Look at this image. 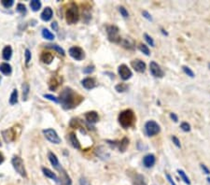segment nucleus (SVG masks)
<instances>
[{
    "label": "nucleus",
    "mask_w": 210,
    "mask_h": 185,
    "mask_svg": "<svg viewBox=\"0 0 210 185\" xmlns=\"http://www.w3.org/2000/svg\"><path fill=\"white\" fill-rule=\"evenodd\" d=\"M83 100V97L80 94L74 91L69 87H65L61 92L59 96V103L65 109H72L78 107Z\"/></svg>",
    "instance_id": "nucleus-1"
},
{
    "label": "nucleus",
    "mask_w": 210,
    "mask_h": 185,
    "mask_svg": "<svg viewBox=\"0 0 210 185\" xmlns=\"http://www.w3.org/2000/svg\"><path fill=\"white\" fill-rule=\"evenodd\" d=\"M48 158L50 160L51 166H52L59 172L60 185H72V180H71V178L69 177V175L67 174L65 169L61 166L60 163H59L57 156L55 155L53 152H50L48 153Z\"/></svg>",
    "instance_id": "nucleus-2"
},
{
    "label": "nucleus",
    "mask_w": 210,
    "mask_h": 185,
    "mask_svg": "<svg viewBox=\"0 0 210 185\" xmlns=\"http://www.w3.org/2000/svg\"><path fill=\"white\" fill-rule=\"evenodd\" d=\"M134 122H136V115L132 109H125L119 115V123L124 129H128L133 126Z\"/></svg>",
    "instance_id": "nucleus-3"
},
{
    "label": "nucleus",
    "mask_w": 210,
    "mask_h": 185,
    "mask_svg": "<svg viewBox=\"0 0 210 185\" xmlns=\"http://www.w3.org/2000/svg\"><path fill=\"white\" fill-rule=\"evenodd\" d=\"M80 19V13H78V6L74 2L70 3L65 10V20L68 25H74L78 23Z\"/></svg>",
    "instance_id": "nucleus-4"
},
{
    "label": "nucleus",
    "mask_w": 210,
    "mask_h": 185,
    "mask_svg": "<svg viewBox=\"0 0 210 185\" xmlns=\"http://www.w3.org/2000/svg\"><path fill=\"white\" fill-rule=\"evenodd\" d=\"M11 164H12L15 171H16L20 176L22 177V178H26L27 173H26L25 167V164H23L21 157L13 156L12 160H11Z\"/></svg>",
    "instance_id": "nucleus-5"
},
{
    "label": "nucleus",
    "mask_w": 210,
    "mask_h": 185,
    "mask_svg": "<svg viewBox=\"0 0 210 185\" xmlns=\"http://www.w3.org/2000/svg\"><path fill=\"white\" fill-rule=\"evenodd\" d=\"M120 29L116 25H108L106 26V34L109 41L113 43H121V38L120 36Z\"/></svg>",
    "instance_id": "nucleus-6"
},
{
    "label": "nucleus",
    "mask_w": 210,
    "mask_h": 185,
    "mask_svg": "<svg viewBox=\"0 0 210 185\" xmlns=\"http://www.w3.org/2000/svg\"><path fill=\"white\" fill-rule=\"evenodd\" d=\"M161 131L160 125L155 121H149L145 124V133L148 137H154Z\"/></svg>",
    "instance_id": "nucleus-7"
},
{
    "label": "nucleus",
    "mask_w": 210,
    "mask_h": 185,
    "mask_svg": "<svg viewBox=\"0 0 210 185\" xmlns=\"http://www.w3.org/2000/svg\"><path fill=\"white\" fill-rule=\"evenodd\" d=\"M43 134L47 139H48L50 142L53 143V144H60L61 143V139L60 137L58 136L57 132L55 131L52 128H48L43 130Z\"/></svg>",
    "instance_id": "nucleus-8"
},
{
    "label": "nucleus",
    "mask_w": 210,
    "mask_h": 185,
    "mask_svg": "<svg viewBox=\"0 0 210 185\" xmlns=\"http://www.w3.org/2000/svg\"><path fill=\"white\" fill-rule=\"evenodd\" d=\"M69 54L71 57L77 61H81L85 56L84 51H83L80 47H78V46L71 47L69 49Z\"/></svg>",
    "instance_id": "nucleus-9"
},
{
    "label": "nucleus",
    "mask_w": 210,
    "mask_h": 185,
    "mask_svg": "<svg viewBox=\"0 0 210 185\" xmlns=\"http://www.w3.org/2000/svg\"><path fill=\"white\" fill-rule=\"evenodd\" d=\"M118 73L120 75V77L122 81H128L129 79H131L133 76V72L131 71V69L124 64L121 65L118 68Z\"/></svg>",
    "instance_id": "nucleus-10"
},
{
    "label": "nucleus",
    "mask_w": 210,
    "mask_h": 185,
    "mask_svg": "<svg viewBox=\"0 0 210 185\" xmlns=\"http://www.w3.org/2000/svg\"><path fill=\"white\" fill-rule=\"evenodd\" d=\"M149 71L151 73V75L155 78H162L164 76V70L162 69V68L157 64L156 62H150L149 64Z\"/></svg>",
    "instance_id": "nucleus-11"
},
{
    "label": "nucleus",
    "mask_w": 210,
    "mask_h": 185,
    "mask_svg": "<svg viewBox=\"0 0 210 185\" xmlns=\"http://www.w3.org/2000/svg\"><path fill=\"white\" fill-rule=\"evenodd\" d=\"M108 144L112 145L113 147H118V149L120 150V152H123L126 151V149H127L128 145H129V139L127 137H123V139H122L121 141H119V142H117V141H110V140H108Z\"/></svg>",
    "instance_id": "nucleus-12"
},
{
    "label": "nucleus",
    "mask_w": 210,
    "mask_h": 185,
    "mask_svg": "<svg viewBox=\"0 0 210 185\" xmlns=\"http://www.w3.org/2000/svg\"><path fill=\"white\" fill-rule=\"evenodd\" d=\"M2 135H3L4 140H5L6 142H7V143L14 141L15 139H16V137H17L16 131H15V129L13 127L7 129V130H5V131H3Z\"/></svg>",
    "instance_id": "nucleus-13"
},
{
    "label": "nucleus",
    "mask_w": 210,
    "mask_h": 185,
    "mask_svg": "<svg viewBox=\"0 0 210 185\" xmlns=\"http://www.w3.org/2000/svg\"><path fill=\"white\" fill-rule=\"evenodd\" d=\"M131 66L138 73H144L147 68L145 62L139 60V59H136V60H134L131 62Z\"/></svg>",
    "instance_id": "nucleus-14"
},
{
    "label": "nucleus",
    "mask_w": 210,
    "mask_h": 185,
    "mask_svg": "<svg viewBox=\"0 0 210 185\" xmlns=\"http://www.w3.org/2000/svg\"><path fill=\"white\" fill-rule=\"evenodd\" d=\"M155 163H156V158L152 153H149V154H147L143 158V165L147 168L152 167L155 165Z\"/></svg>",
    "instance_id": "nucleus-15"
},
{
    "label": "nucleus",
    "mask_w": 210,
    "mask_h": 185,
    "mask_svg": "<svg viewBox=\"0 0 210 185\" xmlns=\"http://www.w3.org/2000/svg\"><path fill=\"white\" fill-rule=\"evenodd\" d=\"M85 119L91 124H96L99 121V116L96 111H89L85 114Z\"/></svg>",
    "instance_id": "nucleus-16"
},
{
    "label": "nucleus",
    "mask_w": 210,
    "mask_h": 185,
    "mask_svg": "<svg viewBox=\"0 0 210 185\" xmlns=\"http://www.w3.org/2000/svg\"><path fill=\"white\" fill-rule=\"evenodd\" d=\"M42 172H43V174H44V176H46L47 178H49L50 180H54V182H56L57 184L60 185V180H59V177L56 174H55V173H53L51 170H50L49 168L42 167Z\"/></svg>",
    "instance_id": "nucleus-17"
},
{
    "label": "nucleus",
    "mask_w": 210,
    "mask_h": 185,
    "mask_svg": "<svg viewBox=\"0 0 210 185\" xmlns=\"http://www.w3.org/2000/svg\"><path fill=\"white\" fill-rule=\"evenodd\" d=\"M81 84L85 89L91 90V89H93L96 86V81L93 78H86L81 81Z\"/></svg>",
    "instance_id": "nucleus-18"
},
{
    "label": "nucleus",
    "mask_w": 210,
    "mask_h": 185,
    "mask_svg": "<svg viewBox=\"0 0 210 185\" xmlns=\"http://www.w3.org/2000/svg\"><path fill=\"white\" fill-rule=\"evenodd\" d=\"M54 56L51 53L49 52H43L40 55V60L42 63H44L46 65H50L51 62L53 61Z\"/></svg>",
    "instance_id": "nucleus-19"
},
{
    "label": "nucleus",
    "mask_w": 210,
    "mask_h": 185,
    "mask_svg": "<svg viewBox=\"0 0 210 185\" xmlns=\"http://www.w3.org/2000/svg\"><path fill=\"white\" fill-rule=\"evenodd\" d=\"M52 15H53L52 10H51L50 7H47V8H45V9H44V10L42 11L40 17H41V19L43 20V21L48 22V21H50L51 18H52Z\"/></svg>",
    "instance_id": "nucleus-20"
},
{
    "label": "nucleus",
    "mask_w": 210,
    "mask_h": 185,
    "mask_svg": "<svg viewBox=\"0 0 210 185\" xmlns=\"http://www.w3.org/2000/svg\"><path fill=\"white\" fill-rule=\"evenodd\" d=\"M120 44L123 47V48L127 49V50H134V43L132 39L130 38H125V39H121V41Z\"/></svg>",
    "instance_id": "nucleus-21"
},
{
    "label": "nucleus",
    "mask_w": 210,
    "mask_h": 185,
    "mask_svg": "<svg viewBox=\"0 0 210 185\" xmlns=\"http://www.w3.org/2000/svg\"><path fill=\"white\" fill-rule=\"evenodd\" d=\"M11 55H12V48L10 46H6L3 49V52H2V56L4 58V60L9 61L11 58Z\"/></svg>",
    "instance_id": "nucleus-22"
},
{
    "label": "nucleus",
    "mask_w": 210,
    "mask_h": 185,
    "mask_svg": "<svg viewBox=\"0 0 210 185\" xmlns=\"http://www.w3.org/2000/svg\"><path fill=\"white\" fill-rule=\"evenodd\" d=\"M69 140H70V142L74 148H76L78 150H80V143L78 137H76V135H75L74 133H71L69 135Z\"/></svg>",
    "instance_id": "nucleus-23"
},
{
    "label": "nucleus",
    "mask_w": 210,
    "mask_h": 185,
    "mask_svg": "<svg viewBox=\"0 0 210 185\" xmlns=\"http://www.w3.org/2000/svg\"><path fill=\"white\" fill-rule=\"evenodd\" d=\"M0 71H1L4 75H10L12 71V68H11V66L7 64V63H2L0 65Z\"/></svg>",
    "instance_id": "nucleus-24"
},
{
    "label": "nucleus",
    "mask_w": 210,
    "mask_h": 185,
    "mask_svg": "<svg viewBox=\"0 0 210 185\" xmlns=\"http://www.w3.org/2000/svg\"><path fill=\"white\" fill-rule=\"evenodd\" d=\"M45 47H46V48L52 49V50H54V51H56V52H57L59 54H61V55H63V56H65V54L64 49L61 48V46H58V45H56V44H47Z\"/></svg>",
    "instance_id": "nucleus-25"
},
{
    "label": "nucleus",
    "mask_w": 210,
    "mask_h": 185,
    "mask_svg": "<svg viewBox=\"0 0 210 185\" xmlns=\"http://www.w3.org/2000/svg\"><path fill=\"white\" fill-rule=\"evenodd\" d=\"M59 85H60V81L57 80L56 77H52V78L50 79V84H49L50 90H53V91H54V90L57 89V87H58Z\"/></svg>",
    "instance_id": "nucleus-26"
},
{
    "label": "nucleus",
    "mask_w": 210,
    "mask_h": 185,
    "mask_svg": "<svg viewBox=\"0 0 210 185\" xmlns=\"http://www.w3.org/2000/svg\"><path fill=\"white\" fill-rule=\"evenodd\" d=\"M134 185H147V183L145 182V178L139 174H136V178L134 180Z\"/></svg>",
    "instance_id": "nucleus-27"
},
{
    "label": "nucleus",
    "mask_w": 210,
    "mask_h": 185,
    "mask_svg": "<svg viewBox=\"0 0 210 185\" xmlns=\"http://www.w3.org/2000/svg\"><path fill=\"white\" fill-rule=\"evenodd\" d=\"M18 102V91L17 89H14L12 93L10 94V105H15Z\"/></svg>",
    "instance_id": "nucleus-28"
},
{
    "label": "nucleus",
    "mask_w": 210,
    "mask_h": 185,
    "mask_svg": "<svg viewBox=\"0 0 210 185\" xmlns=\"http://www.w3.org/2000/svg\"><path fill=\"white\" fill-rule=\"evenodd\" d=\"M177 173H178V175L180 176V178L181 180H183V182L186 183V184H188V185H191V180H190L189 179V177L186 175V173L182 170V169H178L177 170Z\"/></svg>",
    "instance_id": "nucleus-29"
},
{
    "label": "nucleus",
    "mask_w": 210,
    "mask_h": 185,
    "mask_svg": "<svg viewBox=\"0 0 210 185\" xmlns=\"http://www.w3.org/2000/svg\"><path fill=\"white\" fill-rule=\"evenodd\" d=\"M30 7L33 11H38L41 8V2L38 0H32L30 2Z\"/></svg>",
    "instance_id": "nucleus-30"
},
{
    "label": "nucleus",
    "mask_w": 210,
    "mask_h": 185,
    "mask_svg": "<svg viewBox=\"0 0 210 185\" xmlns=\"http://www.w3.org/2000/svg\"><path fill=\"white\" fill-rule=\"evenodd\" d=\"M42 37L46 39H48V40H53L54 38H55L54 35L48 29H43L42 30Z\"/></svg>",
    "instance_id": "nucleus-31"
},
{
    "label": "nucleus",
    "mask_w": 210,
    "mask_h": 185,
    "mask_svg": "<svg viewBox=\"0 0 210 185\" xmlns=\"http://www.w3.org/2000/svg\"><path fill=\"white\" fill-rule=\"evenodd\" d=\"M29 85L28 83H26V82H25V83L22 84V100H26L27 99V97H28V94H29Z\"/></svg>",
    "instance_id": "nucleus-32"
},
{
    "label": "nucleus",
    "mask_w": 210,
    "mask_h": 185,
    "mask_svg": "<svg viewBox=\"0 0 210 185\" xmlns=\"http://www.w3.org/2000/svg\"><path fill=\"white\" fill-rule=\"evenodd\" d=\"M128 85L125 84V83H119L115 86V90L118 92V93H124L128 90Z\"/></svg>",
    "instance_id": "nucleus-33"
},
{
    "label": "nucleus",
    "mask_w": 210,
    "mask_h": 185,
    "mask_svg": "<svg viewBox=\"0 0 210 185\" xmlns=\"http://www.w3.org/2000/svg\"><path fill=\"white\" fill-rule=\"evenodd\" d=\"M138 49H139V51L141 53H143L145 55H147V56H149L150 54L149 47L147 45H145V44H142V43H141V44H139V45H138Z\"/></svg>",
    "instance_id": "nucleus-34"
},
{
    "label": "nucleus",
    "mask_w": 210,
    "mask_h": 185,
    "mask_svg": "<svg viewBox=\"0 0 210 185\" xmlns=\"http://www.w3.org/2000/svg\"><path fill=\"white\" fill-rule=\"evenodd\" d=\"M182 70H183V72L187 75V76L191 77V78H194L195 77V75H194V72L192 70L189 68V66H182Z\"/></svg>",
    "instance_id": "nucleus-35"
},
{
    "label": "nucleus",
    "mask_w": 210,
    "mask_h": 185,
    "mask_svg": "<svg viewBox=\"0 0 210 185\" xmlns=\"http://www.w3.org/2000/svg\"><path fill=\"white\" fill-rule=\"evenodd\" d=\"M144 38H145V40L147 41V43L149 45V46H151V47H154L155 46V43H154V40H153V38L149 36V35L148 34H144Z\"/></svg>",
    "instance_id": "nucleus-36"
},
{
    "label": "nucleus",
    "mask_w": 210,
    "mask_h": 185,
    "mask_svg": "<svg viewBox=\"0 0 210 185\" xmlns=\"http://www.w3.org/2000/svg\"><path fill=\"white\" fill-rule=\"evenodd\" d=\"M16 10L18 11L19 13H21L22 15H23V14L26 13V7L23 5V4H18Z\"/></svg>",
    "instance_id": "nucleus-37"
},
{
    "label": "nucleus",
    "mask_w": 210,
    "mask_h": 185,
    "mask_svg": "<svg viewBox=\"0 0 210 185\" xmlns=\"http://www.w3.org/2000/svg\"><path fill=\"white\" fill-rule=\"evenodd\" d=\"M119 11H120V13L121 14V16L123 17V18H128V17H129V12H128V10H126L124 7L121 6L120 8H119Z\"/></svg>",
    "instance_id": "nucleus-38"
},
{
    "label": "nucleus",
    "mask_w": 210,
    "mask_h": 185,
    "mask_svg": "<svg viewBox=\"0 0 210 185\" xmlns=\"http://www.w3.org/2000/svg\"><path fill=\"white\" fill-rule=\"evenodd\" d=\"M180 128L183 130L184 132H190L191 131V125H190V124H188L187 122H183V123H181L180 124Z\"/></svg>",
    "instance_id": "nucleus-39"
},
{
    "label": "nucleus",
    "mask_w": 210,
    "mask_h": 185,
    "mask_svg": "<svg viewBox=\"0 0 210 185\" xmlns=\"http://www.w3.org/2000/svg\"><path fill=\"white\" fill-rule=\"evenodd\" d=\"M1 3H2V5H3L4 7L7 8V9H9V8H10V7H12V6H13L14 1H13V0H2Z\"/></svg>",
    "instance_id": "nucleus-40"
},
{
    "label": "nucleus",
    "mask_w": 210,
    "mask_h": 185,
    "mask_svg": "<svg viewBox=\"0 0 210 185\" xmlns=\"http://www.w3.org/2000/svg\"><path fill=\"white\" fill-rule=\"evenodd\" d=\"M25 64L28 65L29 63H30V61H31V57H32V55H31V52H30L28 49L25 50Z\"/></svg>",
    "instance_id": "nucleus-41"
},
{
    "label": "nucleus",
    "mask_w": 210,
    "mask_h": 185,
    "mask_svg": "<svg viewBox=\"0 0 210 185\" xmlns=\"http://www.w3.org/2000/svg\"><path fill=\"white\" fill-rule=\"evenodd\" d=\"M44 97L50 101H53L54 103H59V99L57 97H55L54 96H52V94H44Z\"/></svg>",
    "instance_id": "nucleus-42"
},
{
    "label": "nucleus",
    "mask_w": 210,
    "mask_h": 185,
    "mask_svg": "<svg viewBox=\"0 0 210 185\" xmlns=\"http://www.w3.org/2000/svg\"><path fill=\"white\" fill-rule=\"evenodd\" d=\"M172 141H173V143L176 145V146L178 148V149H180L181 148V144H180V140L177 139V137L176 136H172Z\"/></svg>",
    "instance_id": "nucleus-43"
},
{
    "label": "nucleus",
    "mask_w": 210,
    "mask_h": 185,
    "mask_svg": "<svg viewBox=\"0 0 210 185\" xmlns=\"http://www.w3.org/2000/svg\"><path fill=\"white\" fill-rule=\"evenodd\" d=\"M94 71V66H88L87 68H85L83 69V72L85 74H91L92 72Z\"/></svg>",
    "instance_id": "nucleus-44"
},
{
    "label": "nucleus",
    "mask_w": 210,
    "mask_h": 185,
    "mask_svg": "<svg viewBox=\"0 0 210 185\" xmlns=\"http://www.w3.org/2000/svg\"><path fill=\"white\" fill-rule=\"evenodd\" d=\"M165 177H166V179H167V180H168V182L171 184V185H177L176 184V182H174V180H173V178L171 176H170V174L169 173H165Z\"/></svg>",
    "instance_id": "nucleus-45"
},
{
    "label": "nucleus",
    "mask_w": 210,
    "mask_h": 185,
    "mask_svg": "<svg viewBox=\"0 0 210 185\" xmlns=\"http://www.w3.org/2000/svg\"><path fill=\"white\" fill-rule=\"evenodd\" d=\"M200 166H201L202 170H203V172L205 173V174H207V175H210V170H209V169L207 168V167L205 166V165H204V164H201Z\"/></svg>",
    "instance_id": "nucleus-46"
},
{
    "label": "nucleus",
    "mask_w": 210,
    "mask_h": 185,
    "mask_svg": "<svg viewBox=\"0 0 210 185\" xmlns=\"http://www.w3.org/2000/svg\"><path fill=\"white\" fill-rule=\"evenodd\" d=\"M80 185H91V183L86 178H80Z\"/></svg>",
    "instance_id": "nucleus-47"
},
{
    "label": "nucleus",
    "mask_w": 210,
    "mask_h": 185,
    "mask_svg": "<svg viewBox=\"0 0 210 185\" xmlns=\"http://www.w3.org/2000/svg\"><path fill=\"white\" fill-rule=\"evenodd\" d=\"M142 15H143V16L146 18V19H148L149 21H152V17H151V15H150L148 11H146V10H144V11H142Z\"/></svg>",
    "instance_id": "nucleus-48"
},
{
    "label": "nucleus",
    "mask_w": 210,
    "mask_h": 185,
    "mask_svg": "<svg viewBox=\"0 0 210 185\" xmlns=\"http://www.w3.org/2000/svg\"><path fill=\"white\" fill-rule=\"evenodd\" d=\"M170 118H171V120H173L174 122H175V123H177L178 122V117H177V115L176 113H170Z\"/></svg>",
    "instance_id": "nucleus-49"
},
{
    "label": "nucleus",
    "mask_w": 210,
    "mask_h": 185,
    "mask_svg": "<svg viewBox=\"0 0 210 185\" xmlns=\"http://www.w3.org/2000/svg\"><path fill=\"white\" fill-rule=\"evenodd\" d=\"M51 28H52L54 31H57L58 30V23L56 22H53L51 23Z\"/></svg>",
    "instance_id": "nucleus-50"
},
{
    "label": "nucleus",
    "mask_w": 210,
    "mask_h": 185,
    "mask_svg": "<svg viewBox=\"0 0 210 185\" xmlns=\"http://www.w3.org/2000/svg\"><path fill=\"white\" fill-rule=\"evenodd\" d=\"M3 162H4V156L2 155V153L0 152V165H1Z\"/></svg>",
    "instance_id": "nucleus-51"
},
{
    "label": "nucleus",
    "mask_w": 210,
    "mask_h": 185,
    "mask_svg": "<svg viewBox=\"0 0 210 185\" xmlns=\"http://www.w3.org/2000/svg\"><path fill=\"white\" fill-rule=\"evenodd\" d=\"M162 33L164 34V35H165V36H168V33L166 32V31H165L164 29H162Z\"/></svg>",
    "instance_id": "nucleus-52"
},
{
    "label": "nucleus",
    "mask_w": 210,
    "mask_h": 185,
    "mask_svg": "<svg viewBox=\"0 0 210 185\" xmlns=\"http://www.w3.org/2000/svg\"><path fill=\"white\" fill-rule=\"evenodd\" d=\"M207 182H208V183L210 184V178H209V177H208V178L207 179Z\"/></svg>",
    "instance_id": "nucleus-53"
},
{
    "label": "nucleus",
    "mask_w": 210,
    "mask_h": 185,
    "mask_svg": "<svg viewBox=\"0 0 210 185\" xmlns=\"http://www.w3.org/2000/svg\"><path fill=\"white\" fill-rule=\"evenodd\" d=\"M208 68H209V69H210V63H209V64H208Z\"/></svg>",
    "instance_id": "nucleus-54"
},
{
    "label": "nucleus",
    "mask_w": 210,
    "mask_h": 185,
    "mask_svg": "<svg viewBox=\"0 0 210 185\" xmlns=\"http://www.w3.org/2000/svg\"><path fill=\"white\" fill-rule=\"evenodd\" d=\"M0 146H1V141H0Z\"/></svg>",
    "instance_id": "nucleus-55"
}]
</instances>
